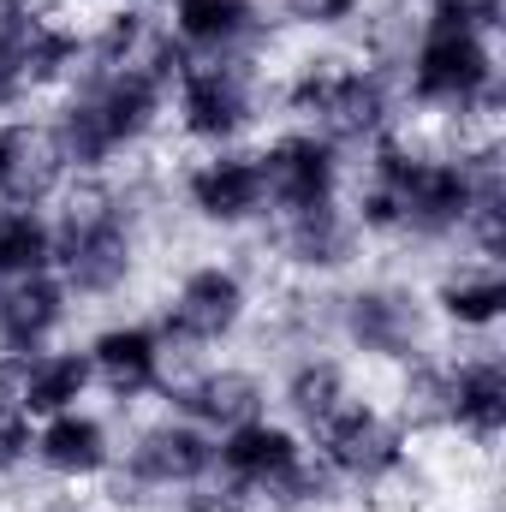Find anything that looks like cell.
Here are the masks:
<instances>
[{"mask_svg":"<svg viewBox=\"0 0 506 512\" xmlns=\"http://www.w3.org/2000/svg\"><path fill=\"white\" fill-rule=\"evenodd\" d=\"M506 191V161L495 131L429 143L411 126L376 137L352 155L346 209L370 251H459L471 209Z\"/></svg>","mask_w":506,"mask_h":512,"instance_id":"obj_1","label":"cell"},{"mask_svg":"<svg viewBox=\"0 0 506 512\" xmlns=\"http://www.w3.org/2000/svg\"><path fill=\"white\" fill-rule=\"evenodd\" d=\"M167 215L173 191L137 167L114 179H72L54 197V274L66 280L78 310L126 304Z\"/></svg>","mask_w":506,"mask_h":512,"instance_id":"obj_2","label":"cell"},{"mask_svg":"<svg viewBox=\"0 0 506 512\" xmlns=\"http://www.w3.org/2000/svg\"><path fill=\"white\" fill-rule=\"evenodd\" d=\"M36 120L48 131L66 179H114L137 167L167 131V84L149 66L78 72L60 96H48Z\"/></svg>","mask_w":506,"mask_h":512,"instance_id":"obj_3","label":"cell"},{"mask_svg":"<svg viewBox=\"0 0 506 512\" xmlns=\"http://www.w3.org/2000/svg\"><path fill=\"white\" fill-rule=\"evenodd\" d=\"M274 120L328 131L340 149L364 155L376 137L405 126V102L393 72L364 60L358 48H304L268 72Z\"/></svg>","mask_w":506,"mask_h":512,"instance_id":"obj_4","label":"cell"},{"mask_svg":"<svg viewBox=\"0 0 506 512\" xmlns=\"http://www.w3.org/2000/svg\"><path fill=\"white\" fill-rule=\"evenodd\" d=\"M393 84H399L405 114L435 120L447 137H471V131L501 126L506 66H501V42H489V36L417 24L399 66H393Z\"/></svg>","mask_w":506,"mask_h":512,"instance_id":"obj_5","label":"cell"},{"mask_svg":"<svg viewBox=\"0 0 506 512\" xmlns=\"http://www.w3.org/2000/svg\"><path fill=\"white\" fill-rule=\"evenodd\" d=\"M215 489L239 512H334L340 483L316 465L310 435L274 411H256L215 435Z\"/></svg>","mask_w":506,"mask_h":512,"instance_id":"obj_6","label":"cell"},{"mask_svg":"<svg viewBox=\"0 0 506 512\" xmlns=\"http://www.w3.org/2000/svg\"><path fill=\"white\" fill-rule=\"evenodd\" d=\"M209 483H215V435L185 423L179 411L155 405L120 429V465L102 489L114 507L179 512V501H191Z\"/></svg>","mask_w":506,"mask_h":512,"instance_id":"obj_7","label":"cell"},{"mask_svg":"<svg viewBox=\"0 0 506 512\" xmlns=\"http://www.w3.org/2000/svg\"><path fill=\"white\" fill-rule=\"evenodd\" d=\"M334 346L358 370H405L441 346L423 286L387 268H358L334 286Z\"/></svg>","mask_w":506,"mask_h":512,"instance_id":"obj_8","label":"cell"},{"mask_svg":"<svg viewBox=\"0 0 506 512\" xmlns=\"http://www.w3.org/2000/svg\"><path fill=\"white\" fill-rule=\"evenodd\" d=\"M256 310V274L239 256H191L173 268V280L161 286V304L149 310L155 328L167 334L173 358H215V352H233L245 334H251Z\"/></svg>","mask_w":506,"mask_h":512,"instance_id":"obj_9","label":"cell"},{"mask_svg":"<svg viewBox=\"0 0 506 512\" xmlns=\"http://www.w3.org/2000/svg\"><path fill=\"white\" fill-rule=\"evenodd\" d=\"M310 453L340 483V495H376L381 501V495H405L417 483V435H411V423L387 399L364 393V387L310 429Z\"/></svg>","mask_w":506,"mask_h":512,"instance_id":"obj_10","label":"cell"},{"mask_svg":"<svg viewBox=\"0 0 506 512\" xmlns=\"http://www.w3.org/2000/svg\"><path fill=\"white\" fill-rule=\"evenodd\" d=\"M274 120L268 66L262 60H185L167 84V131L185 149H233L256 143Z\"/></svg>","mask_w":506,"mask_h":512,"instance_id":"obj_11","label":"cell"},{"mask_svg":"<svg viewBox=\"0 0 506 512\" xmlns=\"http://www.w3.org/2000/svg\"><path fill=\"white\" fill-rule=\"evenodd\" d=\"M167 191H173V215L191 221L197 233L251 239V233L268 227V185H262L256 143H233V149H185V161L173 167Z\"/></svg>","mask_w":506,"mask_h":512,"instance_id":"obj_12","label":"cell"},{"mask_svg":"<svg viewBox=\"0 0 506 512\" xmlns=\"http://www.w3.org/2000/svg\"><path fill=\"white\" fill-rule=\"evenodd\" d=\"M84 358H90V376H96V399H108L114 411L161 405V387L179 364L149 310H108L84 334Z\"/></svg>","mask_w":506,"mask_h":512,"instance_id":"obj_13","label":"cell"},{"mask_svg":"<svg viewBox=\"0 0 506 512\" xmlns=\"http://www.w3.org/2000/svg\"><path fill=\"white\" fill-rule=\"evenodd\" d=\"M256 161H262V185H268V221L346 203V191H352V149H340L316 126L280 120L256 143Z\"/></svg>","mask_w":506,"mask_h":512,"instance_id":"obj_14","label":"cell"},{"mask_svg":"<svg viewBox=\"0 0 506 512\" xmlns=\"http://www.w3.org/2000/svg\"><path fill=\"white\" fill-rule=\"evenodd\" d=\"M262 245H268L274 268L286 280H304V286H340L346 274H358L370 262V245H364V233H358L346 203L274 215L262 227Z\"/></svg>","mask_w":506,"mask_h":512,"instance_id":"obj_15","label":"cell"},{"mask_svg":"<svg viewBox=\"0 0 506 512\" xmlns=\"http://www.w3.org/2000/svg\"><path fill=\"white\" fill-rule=\"evenodd\" d=\"M114 465H120V423L96 399L30 423V477H42L48 489H102Z\"/></svg>","mask_w":506,"mask_h":512,"instance_id":"obj_16","label":"cell"},{"mask_svg":"<svg viewBox=\"0 0 506 512\" xmlns=\"http://www.w3.org/2000/svg\"><path fill=\"white\" fill-rule=\"evenodd\" d=\"M161 405L209 435H227L233 423L268 411V370L251 358H233V352L185 358V364H173V376L161 387Z\"/></svg>","mask_w":506,"mask_h":512,"instance_id":"obj_17","label":"cell"},{"mask_svg":"<svg viewBox=\"0 0 506 512\" xmlns=\"http://www.w3.org/2000/svg\"><path fill=\"white\" fill-rule=\"evenodd\" d=\"M161 30L185 60H262L274 48L268 0H161Z\"/></svg>","mask_w":506,"mask_h":512,"instance_id":"obj_18","label":"cell"},{"mask_svg":"<svg viewBox=\"0 0 506 512\" xmlns=\"http://www.w3.org/2000/svg\"><path fill=\"white\" fill-rule=\"evenodd\" d=\"M423 304L441 340H495L506 322V268L453 251L423 280Z\"/></svg>","mask_w":506,"mask_h":512,"instance_id":"obj_19","label":"cell"},{"mask_svg":"<svg viewBox=\"0 0 506 512\" xmlns=\"http://www.w3.org/2000/svg\"><path fill=\"white\" fill-rule=\"evenodd\" d=\"M114 66H149L161 84L179 78L185 54L161 30V6L149 0H96L84 18V72H114Z\"/></svg>","mask_w":506,"mask_h":512,"instance_id":"obj_20","label":"cell"},{"mask_svg":"<svg viewBox=\"0 0 506 512\" xmlns=\"http://www.w3.org/2000/svg\"><path fill=\"white\" fill-rule=\"evenodd\" d=\"M358 393V364L340 352V346H292V352H274V370H268V411L286 417L292 429H316L328 411H340L346 399Z\"/></svg>","mask_w":506,"mask_h":512,"instance_id":"obj_21","label":"cell"},{"mask_svg":"<svg viewBox=\"0 0 506 512\" xmlns=\"http://www.w3.org/2000/svg\"><path fill=\"white\" fill-rule=\"evenodd\" d=\"M72 322H78V298L66 292L60 274H30L0 286V364L72 340Z\"/></svg>","mask_w":506,"mask_h":512,"instance_id":"obj_22","label":"cell"},{"mask_svg":"<svg viewBox=\"0 0 506 512\" xmlns=\"http://www.w3.org/2000/svg\"><path fill=\"white\" fill-rule=\"evenodd\" d=\"M90 399H96V376H90L84 340H60V346H42V352L6 364V405L30 423L72 411V405H90Z\"/></svg>","mask_w":506,"mask_h":512,"instance_id":"obj_23","label":"cell"},{"mask_svg":"<svg viewBox=\"0 0 506 512\" xmlns=\"http://www.w3.org/2000/svg\"><path fill=\"white\" fill-rule=\"evenodd\" d=\"M66 185L72 179H66L42 120L36 114H6L0 120V203H42V209H54V197Z\"/></svg>","mask_w":506,"mask_h":512,"instance_id":"obj_24","label":"cell"},{"mask_svg":"<svg viewBox=\"0 0 506 512\" xmlns=\"http://www.w3.org/2000/svg\"><path fill=\"white\" fill-rule=\"evenodd\" d=\"M18 54H24V78H30L36 102L60 96L84 72V18H72L60 0H42L18 30Z\"/></svg>","mask_w":506,"mask_h":512,"instance_id":"obj_25","label":"cell"},{"mask_svg":"<svg viewBox=\"0 0 506 512\" xmlns=\"http://www.w3.org/2000/svg\"><path fill=\"white\" fill-rule=\"evenodd\" d=\"M30 274H54V209L0 203V286Z\"/></svg>","mask_w":506,"mask_h":512,"instance_id":"obj_26","label":"cell"},{"mask_svg":"<svg viewBox=\"0 0 506 512\" xmlns=\"http://www.w3.org/2000/svg\"><path fill=\"white\" fill-rule=\"evenodd\" d=\"M376 0H268L274 36H304L310 48H346Z\"/></svg>","mask_w":506,"mask_h":512,"instance_id":"obj_27","label":"cell"},{"mask_svg":"<svg viewBox=\"0 0 506 512\" xmlns=\"http://www.w3.org/2000/svg\"><path fill=\"white\" fill-rule=\"evenodd\" d=\"M417 24H441V30H465V36H489L501 42L506 30V0H411Z\"/></svg>","mask_w":506,"mask_h":512,"instance_id":"obj_28","label":"cell"},{"mask_svg":"<svg viewBox=\"0 0 506 512\" xmlns=\"http://www.w3.org/2000/svg\"><path fill=\"white\" fill-rule=\"evenodd\" d=\"M18 30H0V120L6 114H30V102H36V90L24 78V54H18Z\"/></svg>","mask_w":506,"mask_h":512,"instance_id":"obj_29","label":"cell"},{"mask_svg":"<svg viewBox=\"0 0 506 512\" xmlns=\"http://www.w3.org/2000/svg\"><path fill=\"white\" fill-rule=\"evenodd\" d=\"M18 512H102L84 489H48V495H36V501H24Z\"/></svg>","mask_w":506,"mask_h":512,"instance_id":"obj_30","label":"cell"},{"mask_svg":"<svg viewBox=\"0 0 506 512\" xmlns=\"http://www.w3.org/2000/svg\"><path fill=\"white\" fill-rule=\"evenodd\" d=\"M149 6H161V0H149Z\"/></svg>","mask_w":506,"mask_h":512,"instance_id":"obj_31","label":"cell"}]
</instances>
